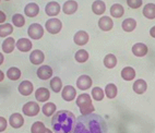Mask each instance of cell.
<instances>
[{"label": "cell", "mask_w": 155, "mask_h": 133, "mask_svg": "<svg viewBox=\"0 0 155 133\" xmlns=\"http://www.w3.org/2000/svg\"><path fill=\"white\" fill-rule=\"evenodd\" d=\"M72 133H107V125L100 115H81L77 118Z\"/></svg>", "instance_id": "obj_1"}, {"label": "cell", "mask_w": 155, "mask_h": 133, "mask_svg": "<svg viewBox=\"0 0 155 133\" xmlns=\"http://www.w3.org/2000/svg\"><path fill=\"white\" fill-rule=\"evenodd\" d=\"M77 118L68 110H59L51 119V128L56 133H72Z\"/></svg>", "instance_id": "obj_2"}, {"label": "cell", "mask_w": 155, "mask_h": 133, "mask_svg": "<svg viewBox=\"0 0 155 133\" xmlns=\"http://www.w3.org/2000/svg\"><path fill=\"white\" fill-rule=\"evenodd\" d=\"M77 105L78 107L80 108V111L82 115H90L93 114V111L95 110L94 105L92 103L91 96L86 93H83V94L79 95L77 97Z\"/></svg>", "instance_id": "obj_3"}, {"label": "cell", "mask_w": 155, "mask_h": 133, "mask_svg": "<svg viewBox=\"0 0 155 133\" xmlns=\"http://www.w3.org/2000/svg\"><path fill=\"white\" fill-rule=\"evenodd\" d=\"M28 34L32 39H41L44 35V28L38 23H33L28 26Z\"/></svg>", "instance_id": "obj_4"}, {"label": "cell", "mask_w": 155, "mask_h": 133, "mask_svg": "<svg viewBox=\"0 0 155 133\" xmlns=\"http://www.w3.org/2000/svg\"><path fill=\"white\" fill-rule=\"evenodd\" d=\"M45 28H46L49 34H58L62 28V23H61L60 20L54 18V19L48 20L45 24Z\"/></svg>", "instance_id": "obj_5"}, {"label": "cell", "mask_w": 155, "mask_h": 133, "mask_svg": "<svg viewBox=\"0 0 155 133\" xmlns=\"http://www.w3.org/2000/svg\"><path fill=\"white\" fill-rule=\"evenodd\" d=\"M39 110H41L39 105L36 102H28V103H26L23 106L22 108L23 114L28 117H34L36 115H38Z\"/></svg>", "instance_id": "obj_6"}, {"label": "cell", "mask_w": 155, "mask_h": 133, "mask_svg": "<svg viewBox=\"0 0 155 133\" xmlns=\"http://www.w3.org/2000/svg\"><path fill=\"white\" fill-rule=\"evenodd\" d=\"M77 86L81 91H86L92 86V79L86 74L80 75L77 80Z\"/></svg>", "instance_id": "obj_7"}, {"label": "cell", "mask_w": 155, "mask_h": 133, "mask_svg": "<svg viewBox=\"0 0 155 133\" xmlns=\"http://www.w3.org/2000/svg\"><path fill=\"white\" fill-rule=\"evenodd\" d=\"M36 74H37L38 79H41L43 81L49 80L53 76V69L49 66H42L37 69Z\"/></svg>", "instance_id": "obj_8"}, {"label": "cell", "mask_w": 155, "mask_h": 133, "mask_svg": "<svg viewBox=\"0 0 155 133\" xmlns=\"http://www.w3.org/2000/svg\"><path fill=\"white\" fill-rule=\"evenodd\" d=\"M61 96L64 98L66 102H71L77 96V92H75V89L71 85H67L64 86L62 91H61Z\"/></svg>", "instance_id": "obj_9"}, {"label": "cell", "mask_w": 155, "mask_h": 133, "mask_svg": "<svg viewBox=\"0 0 155 133\" xmlns=\"http://www.w3.org/2000/svg\"><path fill=\"white\" fill-rule=\"evenodd\" d=\"M33 89H34L33 83L28 80L22 81V82L19 84V87H18L19 92L23 96H28V95L32 94V93H33Z\"/></svg>", "instance_id": "obj_10"}, {"label": "cell", "mask_w": 155, "mask_h": 133, "mask_svg": "<svg viewBox=\"0 0 155 133\" xmlns=\"http://www.w3.org/2000/svg\"><path fill=\"white\" fill-rule=\"evenodd\" d=\"M45 12L49 17H56L60 12V5L56 1H50L45 7Z\"/></svg>", "instance_id": "obj_11"}, {"label": "cell", "mask_w": 155, "mask_h": 133, "mask_svg": "<svg viewBox=\"0 0 155 133\" xmlns=\"http://www.w3.org/2000/svg\"><path fill=\"white\" fill-rule=\"evenodd\" d=\"M9 123L12 128L14 129H19L24 125V119H23V116L19 112H15V114H12L9 118Z\"/></svg>", "instance_id": "obj_12"}, {"label": "cell", "mask_w": 155, "mask_h": 133, "mask_svg": "<svg viewBox=\"0 0 155 133\" xmlns=\"http://www.w3.org/2000/svg\"><path fill=\"white\" fill-rule=\"evenodd\" d=\"M89 34L84 32V31H79L77 33L74 34V36H73V41L74 43L78 45V46H83V45L87 44L89 42Z\"/></svg>", "instance_id": "obj_13"}, {"label": "cell", "mask_w": 155, "mask_h": 133, "mask_svg": "<svg viewBox=\"0 0 155 133\" xmlns=\"http://www.w3.org/2000/svg\"><path fill=\"white\" fill-rule=\"evenodd\" d=\"M149 51V48L143 43H137L132 46V54L136 57H144Z\"/></svg>", "instance_id": "obj_14"}, {"label": "cell", "mask_w": 155, "mask_h": 133, "mask_svg": "<svg viewBox=\"0 0 155 133\" xmlns=\"http://www.w3.org/2000/svg\"><path fill=\"white\" fill-rule=\"evenodd\" d=\"M50 97V92L46 87H39V89H36L35 92V98L37 102H47Z\"/></svg>", "instance_id": "obj_15"}, {"label": "cell", "mask_w": 155, "mask_h": 133, "mask_svg": "<svg viewBox=\"0 0 155 133\" xmlns=\"http://www.w3.org/2000/svg\"><path fill=\"white\" fill-rule=\"evenodd\" d=\"M45 59V56H44V53H43L42 50H33L30 55V61L32 62L33 64L35 66H38V64H42L43 61Z\"/></svg>", "instance_id": "obj_16"}, {"label": "cell", "mask_w": 155, "mask_h": 133, "mask_svg": "<svg viewBox=\"0 0 155 133\" xmlns=\"http://www.w3.org/2000/svg\"><path fill=\"white\" fill-rule=\"evenodd\" d=\"M98 28L103 31V32H108L114 28V22L111 18L106 17L104 15L103 18H101L100 21H98Z\"/></svg>", "instance_id": "obj_17"}, {"label": "cell", "mask_w": 155, "mask_h": 133, "mask_svg": "<svg viewBox=\"0 0 155 133\" xmlns=\"http://www.w3.org/2000/svg\"><path fill=\"white\" fill-rule=\"evenodd\" d=\"M15 46H17V48L20 51L28 53V51H30V50L32 49L33 44H32V42H31L28 38H20L17 42V44H15Z\"/></svg>", "instance_id": "obj_18"}, {"label": "cell", "mask_w": 155, "mask_h": 133, "mask_svg": "<svg viewBox=\"0 0 155 133\" xmlns=\"http://www.w3.org/2000/svg\"><path fill=\"white\" fill-rule=\"evenodd\" d=\"M78 10V2L74 0H68L64 3L62 6V11L64 12V14H73Z\"/></svg>", "instance_id": "obj_19"}, {"label": "cell", "mask_w": 155, "mask_h": 133, "mask_svg": "<svg viewBox=\"0 0 155 133\" xmlns=\"http://www.w3.org/2000/svg\"><path fill=\"white\" fill-rule=\"evenodd\" d=\"M39 12V7L35 2L28 3L24 8V13L30 18H35Z\"/></svg>", "instance_id": "obj_20"}, {"label": "cell", "mask_w": 155, "mask_h": 133, "mask_svg": "<svg viewBox=\"0 0 155 133\" xmlns=\"http://www.w3.org/2000/svg\"><path fill=\"white\" fill-rule=\"evenodd\" d=\"M92 11L94 12L97 15H101V14H104L106 11V5L104 1L102 0H96L93 2L92 5Z\"/></svg>", "instance_id": "obj_21"}, {"label": "cell", "mask_w": 155, "mask_h": 133, "mask_svg": "<svg viewBox=\"0 0 155 133\" xmlns=\"http://www.w3.org/2000/svg\"><path fill=\"white\" fill-rule=\"evenodd\" d=\"M132 89H133V91L136 92L137 94H143L144 92L147 91V84L144 80L140 79V80H137L136 82L133 83Z\"/></svg>", "instance_id": "obj_22"}, {"label": "cell", "mask_w": 155, "mask_h": 133, "mask_svg": "<svg viewBox=\"0 0 155 133\" xmlns=\"http://www.w3.org/2000/svg\"><path fill=\"white\" fill-rule=\"evenodd\" d=\"M14 47H15V41L12 37H7L6 41H3L2 43V50L3 53L6 54H11L13 51Z\"/></svg>", "instance_id": "obj_23"}, {"label": "cell", "mask_w": 155, "mask_h": 133, "mask_svg": "<svg viewBox=\"0 0 155 133\" xmlns=\"http://www.w3.org/2000/svg\"><path fill=\"white\" fill-rule=\"evenodd\" d=\"M121 26H122V30L125 31V32L130 33V32H132L137 28V21L134 19H132V18H128V19H126L122 22Z\"/></svg>", "instance_id": "obj_24"}, {"label": "cell", "mask_w": 155, "mask_h": 133, "mask_svg": "<svg viewBox=\"0 0 155 133\" xmlns=\"http://www.w3.org/2000/svg\"><path fill=\"white\" fill-rule=\"evenodd\" d=\"M121 78L126 81H131L136 78V71L131 66H126L121 70Z\"/></svg>", "instance_id": "obj_25"}, {"label": "cell", "mask_w": 155, "mask_h": 133, "mask_svg": "<svg viewBox=\"0 0 155 133\" xmlns=\"http://www.w3.org/2000/svg\"><path fill=\"white\" fill-rule=\"evenodd\" d=\"M143 15L147 19H155V5L154 3H147L143 8Z\"/></svg>", "instance_id": "obj_26"}, {"label": "cell", "mask_w": 155, "mask_h": 133, "mask_svg": "<svg viewBox=\"0 0 155 133\" xmlns=\"http://www.w3.org/2000/svg\"><path fill=\"white\" fill-rule=\"evenodd\" d=\"M125 13V9L120 3H115L110 8V14L114 18H121Z\"/></svg>", "instance_id": "obj_27"}, {"label": "cell", "mask_w": 155, "mask_h": 133, "mask_svg": "<svg viewBox=\"0 0 155 133\" xmlns=\"http://www.w3.org/2000/svg\"><path fill=\"white\" fill-rule=\"evenodd\" d=\"M7 78L11 81H18L21 78V71H20V69L15 68V66L9 68L8 71H7Z\"/></svg>", "instance_id": "obj_28"}, {"label": "cell", "mask_w": 155, "mask_h": 133, "mask_svg": "<svg viewBox=\"0 0 155 133\" xmlns=\"http://www.w3.org/2000/svg\"><path fill=\"white\" fill-rule=\"evenodd\" d=\"M13 33V26L10 23L0 24V37H7Z\"/></svg>", "instance_id": "obj_29"}, {"label": "cell", "mask_w": 155, "mask_h": 133, "mask_svg": "<svg viewBox=\"0 0 155 133\" xmlns=\"http://www.w3.org/2000/svg\"><path fill=\"white\" fill-rule=\"evenodd\" d=\"M57 110V107L54 103H46L44 106L42 107V111L43 114L46 117H50L55 114V111Z\"/></svg>", "instance_id": "obj_30"}, {"label": "cell", "mask_w": 155, "mask_h": 133, "mask_svg": "<svg viewBox=\"0 0 155 133\" xmlns=\"http://www.w3.org/2000/svg\"><path fill=\"white\" fill-rule=\"evenodd\" d=\"M104 64H105V66L108 68V69H113L117 64V58L113 54H108V55H106L105 58H104Z\"/></svg>", "instance_id": "obj_31"}, {"label": "cell", "mask_w": 155, "mask_h": 133, "mask_svg": "<svg viewBox=\"0 0 155 133\" xmlns=\"http://www.w3.org/2000/svg\"><path fill=\"white\" fill-rule=\"evenodd\" d=\"M105 95L108 97V98H115L117 96V93H118V89H117V86L115 84L110 83V84H107L105 87Z\"/></svg>", "instance_id": "obj_32"}, {"label": "cell", "mask_w": 155, "mask_h": 133, "mask_svg": "<svg viewBox=\"0 0 155 133\" xmlns=\"http://www.w3.org/2000/svg\"><path fill=\"white\" fill-rule=\"evenodd\" d=\"M74 59L77 62H79V63H83V62L87 61V59H89V53L84 49L78 50L74 55Z\"/></svg>", "instance_id": "obj_33"}, {"label": "cell", "mask_w": 155, "mask_h": 133, "mask_svg": "<svg viewBox=\"0 0 155 133\" xmlns=\"http://www.w3.org/2000/svg\"><path fill=\"white\" fill-rule=\"evenodd\" d=\"M49 85L50 89H53V92H55V93H59L61 91V89H62V82H61V80L58 76H55V78L51 79Z\"/></svg>", "instance_id": "obj_34"}, {"label": "cell", "mask_w": 155, "mask_h": 133, "mask_svg": "<svg viewBox=\"0 0 155 133\" xmlns=\"http://www.w3.org/2000/svg\"><path fill=\"white\" fill-rule=\"evenodd\" d=\"M104 95H105V92L103 91L101 87H98V86H96V87L92 89V97L94 98V100L101 102L104 98Z\"/></svg>", "instance_id": "obj_35"}, {"label": "cell", "mask_w": 155, "mask_h": 133, "mask_svg": "<svg viewBox=\"0 0 155 133\" xmlns=\"http://www.w3.org/2000/svg\"><path fill=\"white\" fill-rule=\"evenodd\" d=\"M12 23H13V25H15L17 28H22L25 24V19L22 14L15 13L13 17H12Z\"/></svg>", "instance_id": "obj_36"}, {"label": "cell", "mask_w": 155, "mask_h": 133, "mask_svg": "<svg viewBox=\"0 0 155 133\" xmlns=\"http://www.w3.org/2000/svg\"><path fill=\"white\" fill-rule=\"evenodd\" d=\"M45 130H46V127L41 121L34 122L33 125H32V128H31V132L32 133H44Z\"/></svg>", "instance_id": "obj_37"}, {"label": "cell", "mask_w": 155, "mask_h": 133, "mask_svg": "<svg viewBox=\"0 0 155 133\" xmlns=\"http://www.w3.org/2000/svg\"><path fill=\"white\" fill-rule=\"evenodd\" d=\"M127 5L131 9H139L142 6V0H127Z\"/></svg>", "instance_id": "obj_38"}, {"label": "cell", "mask_w": 155, "mask_h": 133, "mask_svg": "<svg viewBox=\"0 0 155 133\" xmlns=\"http://www.w3.org/2000/svg\"><path fill=\"white\" fill-rule=\"evenodd\" d=\"M7 125H8V122H7L6 118H3V117H0V132H3V131L6 130Z\"/></svg>", "instance_id": "obj_39"}, {"label": "cell", "mask_w": 155, "mask_h": 133, "mask_svg": "<svg viewBox=\"0 0 155 133\" xmlns=\"http://www.w3.org/2000/svg\"><path fill=\"white\" fill-rule=\"evenodd\" d=\"M7 20V15L5 14V12H2L0 10V24H3V23L6 22Z\"/></svg>", "instance_id": "obj_40"}, {"label": "cell", "mask_w": 155, "mask_h": 133, "mask_svg": "<svg viewBox=\"0 0 155 133\" xmlns=\"http://www.w3.org/2000/svg\"><path fill=\"white\" fill-rule=\"evenodd\" d=\"M150 35H151L153 38H155V26H153V28L150 30Z\"/></svg>", "instance_id": "obj_41"}, {"label": "cell", "mask_w": 155, "mask_h": 133, "mask_svg": "<svg viewBox=\"0 0 155 133\" xmlns=\"http://www.w3.org/2000/svg\"><path fill=\"white\" fill-rule=\"evenodd\" d=\"M3 80H5V73L0 70V82H2Z\"/></svg>", "instance_id": "obj_42"}, {"label": "cell", "mask_w": 155, "mask_h": 133, "mask_svg": "<svg viewBox=\"0 0 155 133\" xmlns=\"http://www.w3.org/2000/svg\"><path fill=\"white\" fill-rule=\"evenodd\" d=\"M3 61H5V57H3V55L1 53H0V66L3 63Z\"/></svg>", "instance_id": "obj_43"}, {"label": "cell", "mask_w": 155, "mask_h": 133, "mask_svg": "<svg viewBox=\"0 0 155 133\" xmlns=\"http://www.w3.org/2000/svg\"><path fill=\"white\" fill-rule=\"evenodd\" d=\"M44 133H53V132H51V131H50L49 129H47V128H46V130H45Z\"/></svg>", "instance_id": "obj_44"}, {"label": "cell", "mask_w": 155, "mask_h": 133, "mask_svg": "<svg viewBox=\"0 0 155 133\" xmlns=\"http://www.w3.org/2000/svg\"><path fill=\"white\" fill-rule=\"evenodd\" d=\"M6 1H9V0H6Z\"/></svg>", "instance_id": "obj_45"}]
</instances>
